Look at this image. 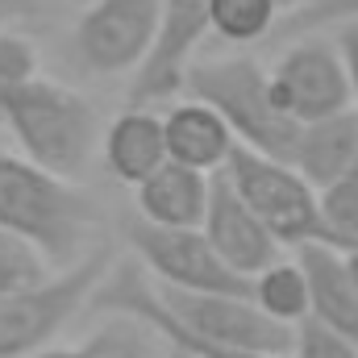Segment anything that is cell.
<instances>
[{
    "label": "cell",
    "mask_w": 358,
    "mask_h": 358,
    "mask_svg": "<svg viewBox=\"0 0 358 358\" xmlns=\"http://www.w3.org/2000/svg\"><path fill=\"white\" fill-rule=\"evenodd\" d=\"M129 246L138 263L171 292H250V279L229 267L204 229H163L150 221H129Z\"/></svg>",
    "instance_id": "obj_8"
},
{
    "label": "cell",
    "mask_w": 358,
    "mask_h": 358,
    "mask_svg": "<svg viewBox=\"0 0 358 358\" xmlns=\"http://www.w3.org/2000/svg\"><path fill=\"white\" fill-rule=\"evenodd\" d=\"M250 296L279 325L300 329L313 317V287H308V275L300 267V259H279L263 275H255L250 279Z\"/></svg>",
    "instance_id": "obj_16"
},
{
    "label": "cell",
    "mask_w": 358,
    "mask_h": 358,
    "mask_svg": "<svg viewBox=\"0 0 358 358\" xmlns=\"http://www.w3.org/2000/svg\"><path fill=\"white\" fill-rule=\"evenodd\" d=\"M96 225L100 208L80 183L38 167L25 155L0 150V234L21 238L50 271H63L96 250L88 246Z\"/></svg>",
    "instance_id": "obj_1"
},
{
    "label": "cell",
    "mask_w": 358,
    "mask_h": 358,
    "mask_svg": "<svg viewBox=\"0 0 358 358\" xmlns=\"http://www.w3.org/2000/svg\"><path fill=\"white\" fill-rule=\"evenodd\" d=\"M208 34H213V0H163L155 50L129 80V108H150L159 100H171L187 84L196 50Z\"/></svg>",
    "instance_id": "obj_9"
},
{
    "label": "cell",
    "mask_w": 358,
    "mask_h": 358,
    "mask_svg": "<svg viewBox=\"0 0 358 358\" xmlns=\"http://www.w3.org/2000/svg\"><path fill=\"white\" fill-rule=\"evenodd\" d=\"M213 179L217 176L192 171L183 163H167L142 187H134L138 192V217L150 225H163V229H200L208 217Z\"/></svg>",
    "instance_id": "obj_13"
},
{
    "label": "cell",
    "mask_w": 358,
    "mask_h": 358,
    "mask_svg": "<svg viewBox=\"0 0 358 358\" xmlns=\"http://www.w3.org/2000/svg\"><path fill=\"white\" fill-rule=\"evenodd\" d=\"M292 358H358V342L317 325V321H304L296 329V350Z\"/></svg>",
    "instance_id": "obj_22"
},
{
    "label": "cell",
    "mask_w": 358,
    "mask_h": 358,
    "mask_svg": "<svg viewBox=\"0 0 358 358\" xmlns=\"http://www.w3.org/2000/svg\"><path fill=\"white\" fill-rule=\"evenodd\" d=\"M346 263H350V275H355V283H358V246L355 250H346Z\"/></svg>",
    "instance_id": "obj_24"
},
{
    "label": "cell",
    "mask_w": 358,
    "mask_h": 358,
    "mask_svg": "<svg viewBox=\"0 0 358 358\" xmlns=\"http://www.w3.org/2000/svg\"><path fill=\"white\" fill-rule=\"evenodd\" d=\"M38 76V55L29 46V38L0 29V121L8 113V100L17 96L21 84H29Z\"/></svg>",
    "instance_id": "obj_20"
},
{
    "label": "cell",
    "mask_w": 358,
    "mask_h": 358,
    "mask_svg": "<svg viewBox=\"0 0 358 358\" xmlns=\"http://www.w3.org/2000/svg\"><path fill=\"white\" fill-rule=\"evenodd\" d=\"M300 4H308V0H279V8H283V13H292V8H300Z\"/></svg>",
    "instance_id": "obj_25"
},
{
    "label": "cell",
    "mask_w": 358,
    "mask_h": 358,
    "mask_svg": "<svg viewBox=\"0 0 358 358\" xmlns=\"http://www.w3.org/2000/svg\"><path fill=\"white\" fill-rule=\"evenodd\" d=\"M42 275H50V267H46V259L34 246H25L13 234H0V296L42 279Z\"/></svg>",
    "instance_id": "obj_21"
},
{
    "label": "cell",
    "mask_w": 358,
    "mask_h": 358,
    "mask_svg": "<svg viewBox=\"0 0 358 358\" xmlns=\"http://www.w3.org/2000/svg\"><path fill=\"white\" fill-rule=\"evenodd\" d=\"M279 17H283L279 0H213V34L234 46L267 38L279 25Z\"/></svg>",
    "instance_id": "obj_17"
},
{
    "label": "cell",
    "mask_w": 358,
    "mask_h": 358,
    "mask_svg": "<svg viewBox=\"0 0 358 358\" xmlns=\"http://www.w3.org/2000/svg\"><path fill=\"white\" fill-rule=\"evenodd\" d=\"M146 325L125 317L113 325H100L96 334H88L76 346H50L38 358H146Z\"/></svg>",
    "instance_id": "obj_18"
},
{
    "label": "cell",
    "mask_w": 358,
    "mask_h": 358,
    "mask_svg": "<svg viewBox=\"0 0 358 358\" xmlns=\"http://www.w3.org/2000/svg\"><path fill=\"white\" fill-rule=\"evenodd\" d=\"M46 8V0H0V25L4 21H29Z\"/></svg>",
    "instance_id": "obj_23"
},
{
    "label": "cell",
    "mask_w": 358,
    "mask_h": 358,
    "mask_svg": "<svg viewBox=\"0 0 358 358\" xmlns=\"http://www.w3.org/2000/svg\"><path fill=\"white\" fill-rule=\"evenodd\" d=\"M300 267L313 287V317L317 325L358 342V283L350 275L346 250L338 246H300Z\"/></svg>",
    "instance_id": "obj_14"
},
{
    "label": "cell",
    "mask_w": 358,
    "mask_h": 358,
    "mask_svg": "<svg viewBox=\"0 0 358 358\" xmlns=\"http://www.w3.org/2000/svg\"><path fill=\"white\" fill-rule=\"evenodd\" d=\"M117 267L113 246H96L76 267L50 271L8 296H0V358H38L71 325V317L92 304L108 271Z\"/></svg>",
    "instance_id": "obj_4"
},
{
    "label": "cell",
    "mask_w": 358,
    "mask_h": 358,
    "mask_svg": "<svg viewBox=\"0 0 358 358\" xmlns=\"http://www.w3.org/2000/svg\"><path fill=\"white\" fill-rule=\"evenodd\" d=\"M358 21V0H308L292 13L279 17L275 34L283 38H304V34H325V29H342Z\"/></svg>",
    "instance_id": "obj_19"
},
{
    "label": "cell",
    "mask_w": 358,
    "mask_h": 358,
    "mask_svg": "<svg viewBox=\"0 0 358 358\" xmlns=\"http://www.w3.org/2000/svg\"><path fill=\"white\" fill-rule=\"evenodd\" d=\"M183 88H187V96L213 104L229 121V129L238 134L242 146L292 163L304 125L279 104L275 84H271V71H263L255 59H246V55L196 59Z\"/></svg>",
    "instance_id": "obj_3"
},
{
    "label": "cell",
    "mask_w": 358,
    "mask_h": 358,
    "mask_svg": "<svg viewBox=\"0 0 358 358\" xmlns=\"http://www.w3.org/2000/svg\"><path fill=\"white\" fill-rule=\"evenodd\" d=\"M4 125L13 129L25 159L63 179H80L88 171L92 155L104 146L92 100L46 76H34L29 84L17 88V96L8 100Z\"/></svg>",
    "instance_id": "obj_2"
},
{
    "label": "cell",
    "mask_w": 358,
    "mask_h": 358,
    "mask_svg": "<svg viewBox=\"0 0 358 358\" xmlns=\"http://www.w3.org/2000/svg\"><path fill=\"white\" fill-rule=\"evenodd\" d=\"M163 125H167L171 163H183V167L204 171V176H221L229 167V159L238 155V146H242L238 134L229 129V121L213 104H204L196 96H187L176 108H167Z\"/></svg>",
    "instance_id": "obj_11"
},
{
    "label": "cell",
    "mask_w": 358,
    "mask_h": 358,
    "mask_svg": "<svg viewBox=\"0 0 358 358\" xmlns=\"http://www.w3.org/2000/svg\"><path fill=\"white\" fill-rule=\"evenodd\" d=\"M163 0H92L76 21V55L96 76H138L159 38Z\"/></svg>",
    "instance_id": "obj_7"
},
{
    "label": "cell",
    "mask_w": 358,
    "mask_h": 358,
    "mask_svg": "<svg viewBox=\"0 0 358 358\" xmlns=\"http://www.w3.org/2000/svg\"><path fill=\"white\" fill-rule=\"evenodd\" d=\"M221 176L263 217V225L279 238V246H296V250L300 246H338V238L325 221V208H321V192L292 163L259 155L250 146H238V155L229 159V167Z\"/></svg>",
    "instance_id": "obj_5"
},
{
    "label": "cell",
    "mask_w": 358,
    "mask_h": 358,
    "mask_svg": "<svg viewBox=\"0 0 358 358\" xmlns=\"http://www.w3.org/2000/svg\"><path fill=\"white\" fill-rule=\"evenodd\" d=\"M200 229L213 242V250L246 279L279 263V238L263 225V217L238 196V187L225 176L213 179V200H208V217Z\"/></svg>",
    "instance_id": "obj_10"
},
{
    "label": "cell",
    "mask_w": 358,
    "mask_h": 358,
    "mask_svg": "<svg viewBox=\"0 0 358 358\" xmlns=\"http://www.w3.org/2000/svg\"><path fill=\"white\" fill-rule=\"evenodd\" d=\"M292 167L317 192L334 187L346 176L358 179V108H346L338 117L304 125V134L296 142V155H292Z\"/></svg>",
    "instance_id": "obj_15"
},
{
    "label": "cell",
    "mask_w": 358,
    "mask_h": 358,
    "mask_svg": "<svg viewBox=\"0 0 358 358\" xmlns=\"http://www.w3.org/2000/svg\"><path fill=\"white\" fill-rule=\"evenodd\" d=\"M100 155H104V167L113 171V179H121L125 187H142L155 171H163L171 163L163 117L150 108H125L104 129Z\"/></svg>",
    "instance_id": "obj_12"
},
{
    "label": "cell",
    "mask_w": 358,
    "mask_h": 358,
    "mask_svg": "<svg viewBox=\"0 0 358 358\" xmlns=\"http://www.w3.org/2000/svg\"><path fill=\"white\" fill-rule=\"evenodd\" d=\"M271 84H275L279 104L300 125H313V121L355 108V80H350L346 55H342L338 38L329 42L325 34L292 38V46L271 67Z\"/></svg>",
    "instance_id": "obj_6"
}]
</instances>
